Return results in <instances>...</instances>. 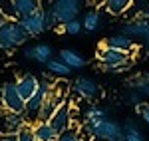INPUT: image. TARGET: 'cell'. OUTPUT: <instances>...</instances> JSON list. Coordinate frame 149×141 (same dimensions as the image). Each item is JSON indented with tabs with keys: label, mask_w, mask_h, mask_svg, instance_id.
Masks as SVG:
<instances>
[{
	"label": "cell",
	"mask_w": 149,
	"mask_h": 141,
	"mask_svg": "<svg viewBox=\"0 0 149 141\" xmlns=\"http://www.w3.org/2000/svg\"><path fill=\"white\" fill-rule=\"evenodd\" d=\"M32 137L34 141H56L58 133L52 129L48 121H36L32 125Z\"/></svg>",
	"instance_id": "obj_18"
},
{
	"label": "cell",
	"mask_w": 149,
	"mask_h": 141,
	"mask_svg": "<svg viewBox=\"0 0 149 141\" xmlns=\"http://www.w3.org/2000/svg\"><path fill=\"white\" fill-rule=\"evenodd\" d=\"M56 141H84L81 139V133H80V125H70L68 129H64L62 133H58Z\"/></svg>",
	"instance_id": "obj_25"
},
{
	"label": "cell",
	"mask_w": 149,
	"mask_h": 141,
	"mask_svg": "<svg viewBox=\"0 0 149 141\" xmlns=\"http://www.w3.org/2000/svg\"><path fill=\"white\" fill-rule=\"evenodd\" d=\"M147 50H149V44H147Z\"/></svg>",
	"instance_id": "obj_37"
},
{
	"label": "cell",
	"mask_w": 149,
	"mask_h": 141,
	"mask_svg": "<svg viewBox=\"0 0 149 141\" xmlns=\"http://www.w3.org/2000/svg\"><path fill=\"white\" fill-rule=\"evenodd\" d=\"M46 68H48V72H50L52 76H58V78H68L70 74H72V70H70L66 64H62L58 58H52L46 64Z\"/></svg>",
	"instance_id": "obj_24"
},
{
	"label": "cell",
	"mask_w": 149,
	"mask_h": 141,
	"mask_svg": "<svg viewBox=\"0 0 149 141\" xmlns=\"http://www.w3.org/2000/svg\"><path fill=\"white\" fill-rule=\"evenodd\" d=\"M95 58L103 66H115V68H123V70H127L131 66V54L129 52H121V50H113V48L102 46L97 50Z\"/></svg>",
	"instance_id": "obj_6"
},
{
	"label": "cell",
	"mask_w": 149,
	"mask_h": 141,
	"mask_svg": "<svg viewBox=\"0 0 149 141\" xmlns=\"http://www.w3.org/2000/svg\"><path fill=\"white\" fill-rule=\"evenodd\" d=\"M103 46L133 54V52H135V40H131V38H127V36H123V34H115V36L105 38V40H103Z\"/></svg>",
	"instance_id": "obj_17"
},
{
	"label": "cell",
	"mask_w": 149,
	"mask_h": 141,
	"mask_svg": "<svg viewBox=\"0 0 149 141\" xmlns=\"http://www.w3.org/2000/svg\"><path fill=\"white\" fill-rule=\"evenodd\" d=\"M74 119H76L74 117V107H72V103L66 99V101L52 113V117L48 119V123L52 125V129L56 131V133H62L64 129H68L70 125H74Z\"/></svg>",
	"instance_id": "obj_7"
},
{
	"label": "cell",
	"mask_w": 149,
	"mask_h": 141,
	"mask_svg": "<svg viewBox=\"0 0 149 141\" xmlns=\"http://www.w3.org/2000/svg\"><path fill=\"white\" fill-rule=\"evenodd\" d=\"M127 12L131 20H149V0H131Z\"/></svg>",
	"instance_id": "obj_20"
},
{
	"label": "cell",
	"mask_w": 149,
	"mask_h": 141,
	"mask_svg": "<svg viewBox=\"0 0 149 141\" xmlns=\"http://www.w3.org/2000/svg\"><path fill=\"white\" fill-rule=\"evenodd\" d=\"M18 141H34V137H32V127L30 125H26L24 129L18 131Z\"/></svg>",
	"instance_id": "obj_30"
},
{
	"label": "cell",
	"mask_w": 149,
	"mask_h": 141,
	"mask_svg": "<svg viewBox=\"0 0 149 141\" xmlns=\"http://www.w3.org/2000/svg\"><path fill=\"white\" fill-rule=\"evenodd\" d=\"M103 4H105V0H90V6L93 8H103Z\"/></svg>",
	"instance_id": "obj_32"
},
{
	"label": "cell",
	"mask_w": 149,
	"mask_h": 141,
	"mask_svg": "<svg viewBox=\"0 0 149 141\" xmlns=\"http://www.w3.org/2000/svg\"><path fill=\"white\" fill-rule=\"evenodd\" d=\"M42 6V0H10V18L22 20L26 16L38 12Z\"/></svg>",
	"instance_id": "obj_10"
},
{
	"label": "cell",
	"mask_w": 149,
	"mask_h": 141,
	"mask_svg": "<svg viewBox=\"0 0 149 141\" xmlns=\"http://www.w3.org/2000/svg\"><path fill=\"white\" fill-rule=\"evenodd\" d=\"M28 123L24 115L18 113H12L8 109L0 107V135H6V133H18L20 129H24Z\"/></svg>",
	"instance_id": "obj_9"
},
{
	"label": "cell",
	"mask_w": 149,
	"mask_h": 141,
	"mask_svg": "<svg viewBox=\"0 0 149 141\" xmlns=\"http://www.w3.org/2000/svg\"><path fill=\"white\" fill-rule=\"evenodd\" d=\"M72 92L78 95L80 99H88V101L97 99V97L102 95V90H100V85L95 83V80L88 78V76H80V78H76L74 83H72Z\"/></svg>",
	"instance_id": "obj_8"
},
{
	"label": "cell",
	"mask_w": 149,
	"mask_h": 141,
	"mask_svg": "<svg viewBox=\"0 0 149 141\" xmlns=\"http://www.w3.org/2000/svg\"><path fill=\"white\" fill-rule=\"evenodd\" d=\"M107 117V109L102 106H90L86 109V113H84V119H81V123H88V125H92L95 121H100V119H105Z\"/></svg>",
	"instance_id": "obj_22"
},
{
	"label": "cell",
	"mask_w": 149,
	"mask_h": 141,
	"mask_svg": "<svg viewBox=\"0 0 149 141\" xmlns=\"http://www.w3.org/2000/svg\"><path fill=\"white\" fill-rule=\"evenodd\" d=\"M102 26H103V14L100 10H90L81 20V30H86V32H97Z\"/></svg>",
	"instance_id": "obj_19"
},
{
	"label": "cell",
	"mask_w": 149,
	"mask_h": 141,
	"mask_svg": "<svg viewBox=\"0 0 149 141\" xmlns=\"http://www.w3.org/2000/svg\"><path fill=\"white\" fill-rule=\"evenodd\" d=\"M66 26V34H70V36H78L81 32V20H70L68 24H64Z\"/></svg>",
	"instance_id": "obj_26"
},
{
	"label": "cell",
	"mask_w": 149,
	"mask_h": 141,
	"mask_svg": "<svg viewBox=\"0 0 149 141\" xmlns=\"http://www.w3.org/2000/svg\"><path fill=\"white\" fill-rule=\"evenodd\" d=\"M129 4H131V0H105L103 8L111 16H121L129 10Z\"/></svg>",
	"instance_id": "obj_23"
},
{
	"label": "cell",
	"mask_w": 149,
	"mask_h": 141,
	"mask_svg": "<svg viewBox=\"0 0 149 141\" xmlns=\"http://www.w3.org/2000/svg\"><path fill=\"white\" fill-rule=\"evenodd\" d=\"M149 30V20H125V22L121 24V32L119 34L127 36V38H145V34H147Z\"/></svg>",
	"instance_id": "obj_14"
},
{
	"label": "cell",
	"mask_w": 149,
	"mask_h": 141,
	"mask_svg": "<svg viewBox=\"0 0 149 141\" xmlns=\"http://www.w3.org/2000/svg\"><path fill=\"white\" fill-rule=\"evenodd\" d=\"M123 135H121V141H145V137H143V133H141V129L137 127V123L135 121H125L123 125Z\"/></svg>",
	"instance_id": "obj_21"
},
{
	"label": "cell",
	"mask_w": 149,
	"mask_h": 141,
	"mask_svg": "<svg viewBox=\"0 0 149 141\" xmlns=\"http://www.w3.org/2000/svg\"><path fill=\"white\" fill-rule=\"evenodd\" d=\"M66 94H68V88H66L64 83L52 85V90H50V94H48L44 106L40 107V111H38V115H36V121H48V119L52 117V113L66 101Z\"/></svg>",
	"instance_id": "obj_2"
},
{
	"label": "cell",
	"mask_w": 149,
	"mask_h": 141,
	"mask_svg": "<svg viewBox=\"0 0 149 141\" xmlns=\"http://www.w3.org/2000/svg\"><path fill=\"white\" fill-rule=\"evenodd\" d=\"M137 113H139V117L143 119L145 123H149V101H141L137 106Z\"/></svg>",
	"instance_id": "obj_28"
},
{
	"label": "cell",
	"mask_w": 149,
	"mask_h": 141,
	"mask_svg": "<svg viewBox=\"0 0 149 141\" xmlns=\"http://www.w3.org/2000/svg\"><path fill=\"white\" fill-rule=\"evenodd\" d=\"M127 90L135 92L143 97V101L149 99V74L141 72V74H135L133 78L127 80Z\"/></svg>",
	"instance_id": "obj_15"
},
{
	"label": "cell",
	"mask_w": 149,
	"mask_h": 141,
	"mask_svg": "<svg viewBox=\"0 0 149 141\" xmlns=\"http://www.w3.org/2000/svg\"><path fill=\"white\" fill-rule=\"evenodd\" d=\"M78 2H80V4L81 2H84V4H90V0H78Z\"/></svg>",
	"instance_id": "obj_35"
},
{
	"label": "cell",
	"mask_w": 149,
	"mask_h": 141,
	"mask_svg": "<svg viewBox=\"0 0 149 141\" xmlns=\"http://www.w3.org/2000/svg\"><path fill=\"white\" fill-rule=\"evenodd\" d=\"M50 10L56 16L58 24H68L70 20H76L80 16L81 4L78 0H52Z\"/></svg>",
	"instance_id": "obj_5"
},
{
	"label": "cell",
	"mask_w": 149,
	"mask_h": 141,
	"mask_svg": "<svg viewBox=\"0 0 149 141\" xmlns=\"http://www.w3.org/2000/svg\"><path fill=\"white\" fill-rule=\"evenodd\" d=\"M143 40H145V44H149V30H147V34H145V38H143Z\"/></svg>",
	"instance_id": "obj_34"
},
{
	"label": "cell",
	"mask_w": 149,
	"mask_h": 141,
	"mask_svg": "<svg viewBox=\"0 0 149 141\" xmlns=\"http://www.w3.org/2000/svg\"><path fill=\"white\" fill-rule=\"evenodd\" d=\"M44 26H46V30H54V28L58 26L56 16L52 14V10H50V8H44Z\"/></svg>",
	"instance_id": "obj_27"
},
{
	"label": "cell",
	"mask_w": 149,
	"mask_h": 141,
	"mask_svg": "<svg viewBox=\"0 0 149 141\" xmlns=\"http://www.w3.org/2000/svg\"><path fill=\"white\" fill-rule=\"evenodd\" d=\"M4 18H6V16H4V14H2V12H0V22H2V20H4Z\"/></svg>",
	"instance_id": "obj_36"
},
{
	"label": "cell",
	"mask_w": 149,
	"mask_h": 141,
	"mask_svg": "<svg viewBox=\"0 0 149 141\" xmlns=\"http://www.w3.org/2000/svg\"><path fill=\"white\" fill-rule=\"evenodd\" d=\"M52 85H54V83H50L48 80H40V85H38L36 94L32 95L30 99L24 101V119H36L40 107L44 106L48 94H50V90H52Z\"/></svg>",
	"instance_id": "obj_4"
},
{
	"label": "cell",
	"mask_w": 149,
	"mask_h": 141,
	"mask_svg": "<svg viewBox=\"0 0 149 141\" xmlns=\"http://www.w3.org/2000/svg\"><path fill=\"white\" fill-rule=\"evenodd\" d=\"M22 56L26 60H34L38 64H48L52 56H54V50L48 44H36V46H24Z\"/></svg>",
	"instance_id": "obj_12"
},
{
	"label": "cell",
	"mask_w": 149,
	"mask_h": 141,
	"mask_svg": "<svg viewBox=\"0 0 149 141\" xmlns=\"http://www.w3.org/2000/svg\"><path fill=\"white\" fill-rule=\"evenodd\" d=\"M28 34L22 30V26L14 18H4L0 22V50L4 52H12L16 48L26 44Z\"/></svg>",
	"instance_id": "obj_1"
},
{
	"label": "cell",
	"mask_w": 149,
	"mask_h": 141,
	"mask_svg": "<svg viewBox=\"0 0 149 141\" xmlns=\"http://www.w3.org/2000/svg\"><path fill=\"white\" fill-rule=\"evenodd\" d=\"M58 60L62 62V64H66L70 70H81L84 66H86V58L81 56L80 52H76V50H70V48H64V50H60V56Z\"/></svg>",
	"instance_id": "obj_16"
},
{
	"label": "cell",
	"mask_w": 149,
	"mask_h": 141,
	"mask_svg": "<svg viewBox=\"0 0 149 141\" xmlns=\"http://www.w3.org/2000/svg\"><path fill=\"white\" fill-rule=\"evenodd\" d=\"M0 107L8 109L12 113L24 115V99L20 97L14 82H4L0 85Z\"/></svg>",
	"instance_id": "obj_3"
},
{
	"label": "cell",
	"mask_w": 149,
	"mask_h": 141,
	"mask_svg": "<svg viewBox=\"0 0 149 141\" xmlns=\"http://www.w3.org/2000/svg\"><path fill=\"white\" fill-rule=\"evenodd\" d=\"M22 30L28 34V38H34V36H40L42 32H46V26H44V8H40L38 12L26 16L22 20H18Z\"/></svg>",
	"instance_id": "obj_11"
},
{
	"label": "cell",
	"mask_w": 149,
	"mask_h": 141,
	"mask_svg": "<svg viewBox=\"0 0 149 141\" xmlns=\"http://www.w3.org/2000/svg\"><path fill=\"white\" fill-rule=\"evenodd\" d=\"M14 83H16V90H18L20 97L26 101V99H30V97L36 94V90H38V85H40V80H38L36 76H32V74H24V76H20Z\"/></svg>",
	"instance_id": "obj_13"
},
{
	"label": "cell",
	"mask_w": 149,
	"mask_h": 141,
	"mask_svg": "<svg viewBox=\"0 0 149 141\" xmlns=\"http://www.w3.org/2000/svg\"><path fill=\"white\" fill-rule=\"evenodd\" d=\"M125 101L127 103H131V106H135L137 107L141 101H143V97L139 94H135V92H131V90H127V94H125Z\"/></svg>",
	"instance_id": "obj_29"
},
{
	"label": "cell",
	"mask_w": 149,
	"mask_h": 141,
	"mask_svg": "<svg viewBox=\"0 0 149 141\" xmlns=\"http://www.w3.org/2000/svg\"><path fill=\"white\" fill-rule=\"evenodd\" d=\"M0 141H18V133H6V135H0Z\"/></svg>",
	"instance_id": "obj_31"
},
{
	"label": "cell",
	"mask_w": 149,
	"mask_h": 141,
	"mask_svg": "<svg viewBox=\"0 0 149 141\" xmlns=\"http://www.w3.org/2000/svg\"><path fill=\"white\" fill-rule=\"evenodd\" d=\"M54 30H56L58 34H66V26H64V24H58V26L54 28Z\"/></svg>",
	"instance_id": "obj_33"
}]
</instances>
